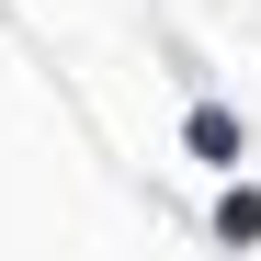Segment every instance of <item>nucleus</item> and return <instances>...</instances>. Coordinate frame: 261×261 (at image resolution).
<instances>
[{"label":"nucleus","mask_w":261,"mask_h":261,"mask_svg":"<svg viewBox=\"0 0 261 261\" xmlns=\"http://www.w3.org/2000/svg\"><path fill=\"white\" fill-rule=\"evenodd\" d=\"M216 227H227V239H261V193H227V204H216Z\"/></svg>","instance_id":"1"}]
</instances>
